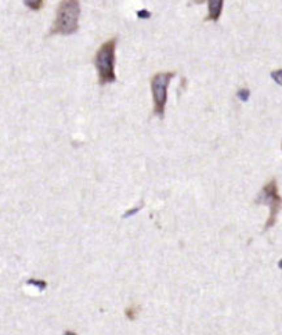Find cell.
Wrapping results in <instances>:
<instances>
[{
    "label": "cell",
    "instance_id": "6da1fadb",
    "mask_svg": "<svg viewBox=\"0 0 282 335\" xmlns=\"http://www.w3.org/2000/svg\"><path fill=\"white\" fill-rule=\"evenodd\" d=\"M81 4L79 0H61L57 8L54 24L48 35H72L79 28Z\"/></svg>",
    "mask_w": 282,
    "mask_h": 335
},
{
    "label": "cell",
    "instance_id": "7a4b0ae2",
    "mask_svg": "<svg viewBox=\"0 0 282 335\" xmlns=\"http://www.w3.org/2000/svg\"><path fill=\"white\" fill-rule=\"evenodd\" d=\"M116 38L104 42L94 56V67L98 74V83L101 86L113 83L116 81L115 75V50H116Z\"/></svg>",
    "mask_w": 282,
    "mask_h": 335
},
{
    "label": "cell",
    "instance_id": "3957f363",
    "mask_svg": "<svg viewBox=\"0 0 282 335\" xmlns=\"http://www.w3.org/2000/svg\"><path fill=\"white\" fill-rule=\"evenodd\" d=\"M255 202L258 205H267L270 208V215L267 219L264 230L271 229L277 222V216L282 209V197L278 194V187H277V180L271 179L266 183L260 193L256 197Z\"/></svg>",
    "mask_w": 282,
    "mask_h": 335
},
{
    "label": "cell",
    "instance_id": "277c9868",
    "mask_svg": "<svg viewBox=\"0 0 282 335\" xmlns=\"http://www.w3.org/2000/svg\"><path fill=\"white\" fill-rule=\"evenodd\" d=\"M174 72H159L151 78V91L153 98V114L159 118L165 116V108L168 101V88L173 79Z\"/></svg>",
    "mask_w": 282,
    "mask_h": 335
},
{
    "label": "cell",
    "instance_id": "5b68a950",
    "mask_svg": "<svg viewBox=\"0 0 282 335\" xmlns=\"http://www.w3.org/2000/svg\"><path fill=\"white\" fill-rule=\"evenodd\" d=\"M223 1L224 0H208L209 13H208V17L205 18V21H213V22L218 21L221 11H223Z\"/></svg>",
    "mask_w": 282,
    "mask_h": 335
},
{
    "label": "cell",
    "instance_id": "8992f818",
    "mask_svg": "<svg viewBox=\"0 0 282 335\" xmlns=\"http://www.w3.org/2000/svg\"><path fill=\"white\" fill-rule=\"evenodd\" d=\"M24 3L26 7L33 11H39L43 7V0H24Z\"/></svg>",
    "mask_w": 282,
    "mask_h": 335
},
{
    "label": "cell",
    "instance_id": "52a82bcc",
    "mask_svg": "<svg viewBox=\"0 0 282 335\" xmlns=\"http://www.w3.org/2000/svg\"><path fill=\"white\" fill-rule=\"evenodd\" d=\"M271 78H273V79H274L275 82L278 83L280 86H282V69H278V71L271 72Z\"/></svg>",
    "mask_w": 282,
    "mask_h": 335
},
{
    "label": "cell",
    "instance_id": "ba28073f",
    "mask_svg": "<svg viewBox=\"0 0 282 335\" xmlns=\"http://www.w3.org/2000/svg\"><path fill=\"white\" fill-rule=\"evenodd\" d=\"M238 97L242 98L243 101H246L249 98V90L248 89H241L238 91Z\"/></svg>",
    "mask_w": 282,
    "mask_h": 335
},
{
    "label": "cell",
    "instance_id": "9c48e42d",
    "mask_svg": "<svg viewBox=\"0 0 282 335\" xmlns=\"http://www.w3.org/2000/svg\"><path fill=\"white\" fill-rule=\"evenodd\" d=\"M126 316H128L130 320L136 319V312H134V308H129V309L126 311Z\"/></svg>",
    "mask_w": 282,
    "mask_h": 335
},
{
    "label": "cell",
    "instance_id": "30bf717a",
    "mask_svg": "<svg viewBox=\"0 0 282 335\" xmlns=\"http://www.w3.org/2000/svg\"><path fill=\"white\" fill-rule=\"evenodd\" d=\"M28 284H35V286H39V288H44L46 287V283H42V281H36V280H29Z\"/></svg>",
    "mask_w": 282,
    "mask_h": 335
},
{
    "label": "cell",
    "instance_id": "8fae6325",
    "mask_svg": "<svg viewBox=\"0 0 282 335\" xmlns=\"http://www.w3.org/2000/svg\"><path fill=\"white\" fill-rule=\"evenodd\" d=\"M138 17H150L147 11H138Z\"/></svg>",
    "mask_w": 282,
    "mask_h": 335
},
{
    "label": "cell",
    "instance_id": "7c38bea8",
    "mask_svg": "<svg viewBox=\"0 0 282 335\" xmlns=\"http://www.w3.org/2000/svg\"><path fill=\"white\" fill-rule=\"evenodd\" d=\"M194 1H195V3H198V4H201V3H203L205 0H194Z\"/></svg>",
    "mask_w": 282,
    "mask_h": 335
},
{
    "label": "cell",
    "instance_id": "4fadbf2b",
    "mask_svg": "<svg viewBox=\"0 0 282 335\" xmlns=\"http://www.w3.org/2000/svg\"><path fill=\"white\" fill-rule=\"evenodd\" d=\"M278 268H280V269L282 270V259L280 262H278Z\"/></svg>",
    "mask_w": 282,
    "mask_h": 335
}]
</instances>
